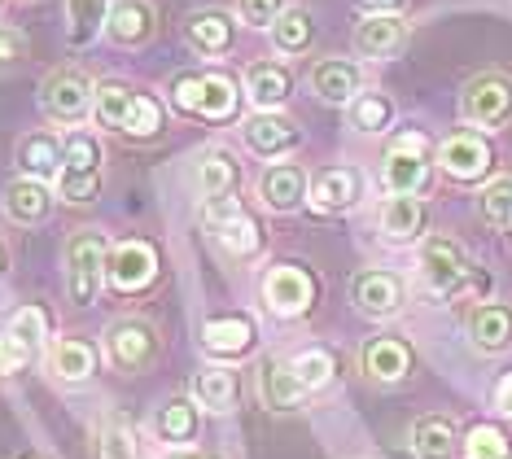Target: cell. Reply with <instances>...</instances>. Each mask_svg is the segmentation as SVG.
Instances as JSON below:
<instances>
[{"instance_id": "obj_1", "label": "cell", "mask_w": 512, "mask_h": 459, "mask_svg": "<svg viewBox=\"0 0 512 459\" xmlns=\"http://www.w3.org/2000/svg\"><path fill=\"white\" fill-rule=\"evenodd\" d=\"M92 110H97L101 127H114V132L127 136H154L162 127V105L123 84H101L97 97H92Z\"/></svg>"}, {"instance_id": "obj_2", "label": "cell", "mask_w": 512, "mask_h": 459, "mask_svg": "<svg viewBox=\"0 0 512 459\" xmlns=\"http://www.w3.org/2000/svg\"><path fill=\"white\" fill-rule=\"evenodd\" d=\"M171 101L180 105L184 114H197V119H228L237 110V84L228 75H176L171 79Z\"/></svg>"}, {"instance_id": "obj_3", "label": "cell", "mask_w": 512, "mask_h": 459, "mask_svg": "<svg viewBox=\"0 0 512 459\" xmlns=\"http://www.w3.org/2000/svg\"><path fill=\"white\" fill-rule=\"evenodd\" d=\"M101 184V145L92 132H71L62 149V171H57V188L71 202H88Z\"/></svg>"}, {"instance_id": "obj_4", "label": "cell", "mask_w": 512, "mask_h": 459, "mask_svg": "<svg viewBox=\"0 0 512 459\" xmlns=\"http://www.w3.org/2000/svg\"><path fill=\"white\" fill-rule=\"evenodd\" d=\"M101 267H106V237L97 232H79V237L66 245V289H71V302L88 306L101 293Z\"/></svg>"}, {"instance_id": "obj_5", "label": "cell", "mask_w": 512, "mask_h": 459, "mask_svg": "<svg viewBox=\"0 0 512 459\" xmlns=\"http://www.w3.org/2000/svg\"><path fill=\"white\" fill-rule=\"evenodd\" d=\"M429 180V167H425V136L416 132H403L394 136V145L386 153V188L394 197H412L421 193Z\"/></svg>"}, {"instance_id": "obj_6", "label": "cell", "mask_w": 512, "mask_h": 459, "mask_svg": "<svg viewBox=\"0 0 512 459\" xmlns=\"http://www.w3.org/2000/svg\"><path fill=\"white\" fill-rule=\"evenodd\" d=\"M421 276L434 293H456L464 280H469V258H464L456 241L434 237V241H425V250H421Z\"/></svg>"}, {"instance_id": "obj_7", "label": "cell", "mask_w": 512, "mask_h": 459, "mask_svg": "<svg viewBox=\"0 0 512 459\" xmlns=\"http://www.w3.org/2000/svg\"><path fill=\"white\" fill-rule=\"evenodd\" d=\"M512 114V84L504 75H477L464 88V119L482 123V127H499Z\"/></svg>"}, {"instance_id": "obj_8", "label": "cell", "mask_w": 512, "mask_h": 459, "mask_svg": "<svg viewBox=\"0 0 512 459\" xmlns=\"http://www.w3.org/2000/svg\"><path fill=\"white\" fill-rule=\"evenodd\" d=\"M88 105H92V84L84 70H57L49 84H44V110H49L57 123L84 119Z\"/></svg>"}, {"instance_id": "obj_9", "label": "cell", "mask_w": 512, "mask_h": 459, "mask_svg": "<svg viewBox=\"0 0 512 459\" xmlns=\"http://www.w3.org/2000/svg\"><path fill=\"white\" fill-rule=\"evenodd\" d=\"M206 223H211V232L228 245L232 254H254L259 250V228H254V219L237 202H228V197H211V206H206Z\"/></svg>"}, {"instance_id": "obj_10", "label": "cell", "mask_w": 512, "mask_h": 459, "mask_svg": "<svg viewBox=\"0 0 512 459\" xmlns=\"http://www.w3.org/2000/svg\"><path fill=\"white\" fill-rule=\"evenodd\" d=\"M263 298L276 315H302L316 298V285L302 267H272L263 280Z\"/></svg>"}, {"instance_id": "obj_11", "label": "cell", "mask_w": 512, "mask_h": 459, "mask_svg": "<svg viewBox=\"0 0 512 459\" xmlns=\"http://www.w3.org/2000/svg\"><path fill=\"white\" fill-rule=\"evenodd\" d=\"M154 272H158V254L149 241H123L110 258V285L123 293L145 289L149 280H154Z\"/></svg>"}, {"instance_id": "obj_12", "label": "cell", "mask_w": 512, "mask_h": 459, "mask_svg": "<svg viewBox=\"0 0 512 459\" xmlns=\"http://www.w3.org/2000/svg\"><path fill=\"white\" fill-rule=\"evenodd\" d=\"M438 162L456 175V180H477V175L491 167V145H486L482 136H473V132H460V136L442 140Z\"/></svg>"}, {"instance_id": "obj_13", "label": "cell", "mask_w": 512, "mask_h": 459, "mask_svg": "<svg viewBox=\"0 0 512 459\" xmlns=\"http://www.w3.org/2000/svg\"><path fill=\"white\" fill-rule=\"evenodd\" d=\"M407 44V22L399 14H368L355 31V49L364 57H394Z\"/></svg>"}, {"instance_id": "obj_14", "label": "cell", "mask_w": 512, "mask_h": 459, "mask_svg": "<svg viewBox=\"0 0 512 459\" xmlns=\"http://www.w3.org/2000/svg\"><path fill=\"white\" fill-rule=\"evenodd\" d=\"M359 66L346 62V57H324V62H316V70H311V88H316L320 101H333V105H346L359 97Z\"/></svg>"}, {"instance_id": "obj_15", "label": "cell", "mask_w": 512, "mask_h": 459, "mask_svg": "<svg viewBox=\"0 0 512 459\" xmlns=\"http://www.w3.org/2000/svg\"><path fill=\"white\" fill-rule=\"evenodd\" d=\"M355 306L364 315H394L403 306V285L390 272H364L355 276Z\"/></svg>"}, {"instance_id": "obj_16", "label": "cell", "mask_w": 512, "mask_h": 459, "mask_svg": "<svg viewBox=\"0 0 512 459\" xmlns=\"http://www.w3.org/2000/svg\"><path fill=\"white\" fill-rule=\"evenodd\" d=\"M106 31L114 44H145L154 35V9H149V0H114Z\"/></svg>"}, {"instance_id": "obj_17", "label": "cell", "mask_w": 512, "mask_h": 459, "mask_svg": "<svg viewBox=\"0 0 512 459\" xmlns=\"http://www.w3.org/2000/svg\"><path fill=\"white\" fill-rule=\"evenodd\" d=\"M202 346L215 355H246L254 346V320L250 315H219L202 324Z\"/></svg>"}, {"instance_id": "obj_18", "label": "cell", "mask_w": 512, "mask_h": 459, "mask_svg": "<svg viewBox=\"0 0 512 459\" xmlns=\"http://www.w3.org/2000/svg\"><path fill=\"white\" fill-rule=\"evenodd\" d=\"M289 70L281 62H250L246 70V92L259 110H276V105L289 101Z\"/></svg>"}, {"instance_id": "obj_19", "label": "cell", "mask_w": 512, "mask_h": 459, "mask_svg": "<svg viewBox=\"0 0 512 459\" xmlns=\"http://www.w3.org/2000/svg\"><path fill=\"white\" fill-rule=\"evenodd\" d=\"M184 35H189V44L206 57L232 49V22H228V14H219V9H197V14H189Z\"/></svg>"}, {"instance_id": "obj_20", "label": "cell", "mask_w": 512, "mask_h": 459, "mask_svg": "<svg viewBox=\"0 0 512 459\" xmlns=\"http://www.w3.org/2000/svg\"><path fill=\"white\" fill-rule=\"evenodd\" d=\"M246 140H250L254 153L276 158V153H289L298 145V127L289 119H276V114H259V119L246 123Z\"/></svg>"}, {"instance_id": "obj_21", "label": "cell", "mask_w": 512, "mask_h": 459, "mask_svg": "<svg viewBox=\"0 0 512 459\" xmlns=\"http://www.w3.org/2000/svg\"><path fill=\"white\" fill-rule=\"evenodd\" d=\"M298 394H302V385H298L294 368H285V363H276V359L259 363V398H263V407L289 411L298 403Z\"/></svg>"}, {"instance_id": "obj_22", "label": "cell", "mask_w": 512, "mask_h": 459, "mask_svg": "<svg viewBox=\"0 0 512 459\" xmlns=\"http://www.w3.org/2000/svg\"><path fill=\"white\" fill-rule=\"evenodd\" d=\"M469 337H473L477 350H486V355L504 350L512 341V311L508 306H477L473 320H469Z\"/></svg>"}, {"instance_id": "obj_23", "label": "cell", "mask_w": 512, "mask_h": 459, "mask_svg": "<svg viewBox=\"0 0 512 459\" xmlns=\"http://www.w3.org/2000/svg\"><path fill=\"white\" fill-rule=\"evenodd\" d=\"M302 193H307L302 167H272V171H263V180H259V197L272 210H294L302 202Z\"/></svg>"}, {"instance_id": "obj_24", "label": "cell", "mask_w": 512, "mask_h": 459, "mask_svg": "<svg viewBox=\"0 0 512 459\" xmlns=\"http://www.w3.org/2000/svg\"><path fill=\"white\" fill-rule=\"evenodd\" d=\"M18 167L27 180H57V171H62V145L53 136H27L18 145Z\"/></svg>"}, {"instance_id": "obj_25", "label": "cell", "mask_w": 512, "mask_h": 459, "mask_svg": "<svg viewBox=\"0 0 512 459\" xmlns=\"http://www.w3.org/2000/svg\"><path fill=\"white\" fill-rule=\"evenodd\" d=\"M412 451H416V459H451V455H456V425H451L447 416L416 420Z\"/></svg>"}, {"instance_id": "obj_26", "label": "cell", "mask_w": 512, "mask_h": 459, "mask_svg": "<svg viewBox=\"0 0 512 459\" xmlns=\"http://www.w3.org/2000/svg\"><path fill=\"white\" fill-rule=\"evenodd\" d=\"M110 355L114 363H123V368H145L149 355H154V333H149V324H136L127 320L110 333Z\"/></svg>"}, {"instance_id": "obj_27", "label": "cell", "mask_w": 512, "mask_h": 459, "mask_svg": "<svg viewBox=\"0 0 512 459\" xmlns=\"http://www.w3.org/2000/svg\"><path fill=\"white\" fill-rule=\"evenodd\" d=\"M355 197H359V175L346 167L324 171L311 184V206H320V210H346V206H355Z\"/></svg>"}, {"instance_id": "obj_28", "label": "cell", "mask_w": 512, "mask_h": 459, "mask_svg": "<svg viewBox=\"0 0 512 459\" xmlns=\"http://www.w3.org/2000/svg\"><path fill=\"white\" fill-rule=\"evenodd\" d=\"M407 363H412V355H407L403 341H390V337H377L364 346V368L372 381H399V376L407 372Z\"/></svg>"}, {"instance_id": "obj_29", "label": "cell", "mask_w": 512, "mask_h": 459, "mask_svg": "<svg viewBox=\"0 0 512 459\" xmlns=\"http://www.w3.org/2000/svg\"><path fill=\"white\" fill-rule=\"evenodd\" d=\"M5 210H9V219L14 223H36L49 215V193H44V184L40 180H14L5 188Z\"/></svg>"}, {"instance_id": "obj_30", "label": "cell", "mask_w": 512, "mask_h": 459, "mask_svg": "<svg viewBox=\"0 0 512 459\" xmlns=\"http://www.w3.org/2000/svg\"><path fill=\"white\" fill-rule=\"evenodd\" d=\"M381 228H386L390 241H412L425 228V206L416 197H390L386 210H381Z\"/></svg>"}, {"instance_id": "obj_31", "label": "cell", "mask_w": 512, "mask_h": 459, "mask_svg": "<svg viewBox=\"0 0 512 459\" xmlns=\"http://www.w3.org/2000/svg\"><path fill=\"white\" fill-rule=\"evenodd\" d=\"M232 162H228V153H219V149H206V153H197L193 158V184L202 188L206 197H224L228 193V184H232Z\"/></svg>"}, {"instance_id": "obj_32", "label": "cell", "mask_w": 512, "mask_h": 459, "mask_svg": "<svg viewBox=\"0 0 512 459\" xmlns=\"http://www.w3.org/2000/svg\"><path fill=\"white\" fill-rule=\"evenodd\" d=\"M49 363L62 381H88L92 368H97V350H92L88 341H62V346H53Z\"/></svg>"}, {"instance_id": "obj_33", "label": "cell", "mask_w": 512, "mask_h": 459, "mask_svg": "<svg viewBox=\"0 0 512 459\" xmlns=\"http://www.w3.org/2000/svg\"><path fill=\"white\" fill-rule=\"evenodd\" d=\"M154 429H158L162 442H176V446L193 442V433H197V407L184 403V398H176V403H167V407L158 411Z\"/></svg>"}, {"instance_id": "obj_34", "label": "cell", "mask_w": 512, "mask_h": 459, "mask_svg": "<svg viewBox=\"0 0 512 459\" xmlns=\"http://www.w3.org/2000/svg\"><path fill=\"white\" fill-rule=\"evenodd\" d=\"M232 390H237V385H232V376L224 368H206L193 376V398H197V407H206V411H228Z\"/></svg>"}, {"instance_id": "obj_35", "label": "cell", "mask_w": 512, "mask_h": 459, "mask_svg": "<svg viewBox=\"0 0 512 459\" xmlns=\"http://www.w3.org/2000/svg\"><path fill=\"white\" fill-rule=\"evenodd\" d=\"M272 35H276V49L302 53L311 44V14H307V9H298V5L281 9V18L272 22Z\"/></svg>"}, {"instance_id": "obj_36", "label": "cell", "mask_w": 512, "mask_h": 459, "mask_svg": "<svg viewBox=\"0 0 512 459\" xmlns=\"http://www.w3.org/2000/svg\"><path fill=\"white\" fill-rule=\"evenodd\" d=\"M66 18H71V40L88 44L110 18V0H66Z\"/></svg>"}, {"instance_id": "obj_37", "label": "cell", "mask_w": 512, "mask_h": 459, "mask_svg": "<svg viewBox=\"0 0 512 459\" xmlns=\"http://www.w3.org/2000/svg\"><path fill=\"white\" fill-rule=\"evenodd\" d=\"M294 376H298L302 390H320V385H329V376H333V355L329 350H302L294 359Z\"/></svg>"}, {"instance_id": "obj_38", "label": "cell", "mask_w": 512, "mask_h": 459, "mask_svg": "<svg viewBox=\"0 0 512 459\" xmlns=\"http://www.w3.org/2000/svg\"><path fill=\"white\" fill-rule=\"evenodd\" d=\"M351 123L359 127V132H381V127L390 123V101L386 97H359L351 101Z\"/></svg>"}, {"instance_id": "obj_39", "label": "cell", "mask_w": 512, "mask_h": 459, "mask_svg": "<svg viewBox=\"0 0 512 459\" xmlns=\"http://www.w3.org/2000/svg\"><path fill=\"white\" fill-rule=\"evenodd\" d=\"M464 455L469 459H508V438L491 425H477L469 433V442H464Z\"/></svg>"}, {"instance_id": "obj_40", "label": "cell", "mask_w": 512, "mask_h": 459, "mask_svg": "<svg viewBox=\"0 0 512 459\" xmlns=\"http://www.w3.org/2000/svg\"><path fill=\"white\" fill-rule=\"evenodd\" d=\"M22 346H40L44 333H49V320H44L40 306H22V311L14 315V328H9Z\"/></svg>"}, {"instance_id": "obj_41", "label": "cell", "mask_w": 512, "mask_h": 459, "mask_svg": "<svg viewBox=\"0 0 512 459\" xmlns=\"http://www.w3.org/2000/svg\"><path fill=\"white\" fill-rule=\"evenodd\" d=\"M482 215L491 223H508L512 219V180H499L482 193Z\"/></svg>"}, {"instance_id": "obj_42", "label": "cell", "mask_w": 512, "mask_h": 459, "mask_svg": "<svg viewBox=\"0 0 512 459\" xmlns=\"http://www.w3.org/2000/svg\"><path fill=\"white\" fill-rule=\"evenodd\" d=\"M281 9H285V0H237V14L246 27H272L276 18H281Z\"/></svg>"}, {"instance_id": "obj_43", "label": "cell", "mask_w": 512, "mask_h": 459, "mask_svg": "<svg viewBox=\"0 0 512 459\" xmlns=\"http://www.w3.org/2000/svg\"><path fill=\"white\" fill-rule=\"evenodd\" d=\"M27 359H31V346H22V341H18L14 333H5V337H0V376L18 372Z\"/></svg>"}, {"instance_id": "obj_44", "label": "cell", "mask_w": 512, "mask_h": 459, "mask_svg": "<svg viewBox=\"0 0 512 459\" xmlns=\"http://www.w3.org/2000/svg\"><path fill=\"white\" fill-rule=\"evenodd\" d=\"M101 455L106 459H136V446H132V438H127V429H106L101 433Z\"/></svg>"}, {"instance_id": "obj_45", "label": "cell", "mask_w": 512, "mask_h": 459, "mask_svg": "<svg viewBox=\"0 0 512 459\" xmlns=\"http://www.w3.org/2000/svg\"><path fill=\"white\" fill-rule=\"evenodd\" d=\"M22 53H27V40L14 27H0V62H14Z\"/></svg>"}, {"instance_id": "obj_46", "label": "cell", "mask_w": 512, "mask_h": 459, "mask_svg": "<svg viewBox=\"0 0 512 459\" xmlns=\"http://www.w3.org/2000/svg\"><path fill=\"white\" fill-rule=\"evenodd\" d=\"M495 407L504 411V416H512V372L504 376V381L495 385Z\"/></svg>"}, {"instance_id": "obj_47", "label": "cell", "mask_w": 512, "mask_h": 459, "mask_svg": "<svg viewBox=\"0 0 512 459\" xmlns=\"http://www.w3.org/2000/svg\"><path fill=\"white\" fill-rule=\"evenodd\" d=\"M167 459H211V455H202V451H189V446H176V451H167Z\"/></svg>"}, {"instance_id": "obj_48", "label": "cell", "mask_w": 512, "mask_h": 459, "mask_svg": "<svg viewBox=\"0 0 512 459\" xmlns=\"http://www.w3.org/2000/svg\"><path fill=\"white\" fill-rule=\"evenodd\" d=\"M364 5H368V9H377V14H386V9H390V5H399V0H364Z\"/></svg>"}, {"instance_id": "obj_49", "label": "cell", "mask_w": 512, "mask_h": 459, "mask_svg": "<svg viewBox=\"0 0 512 459\" xmlns=\"http://www.w3.org/2000/svg\"><path fill=\"white\" fill-rule=\"evenodd\" d=\"M0 267H5V254H0Z\"/></svg>"}, {"instance_id": "obj_50", "label": "cell", "mask_w": 512, "mask_h": 459, "mask_svg": "<svg viewBox=\"0 0 512 459\" xmlns=\"http://www.w3.org/2000/svg\"><path fill=\"white\" fill-rule=\"evenodd\" d=\"M508 228H512V219H508Z\"/></svg>"}]
</instances>
